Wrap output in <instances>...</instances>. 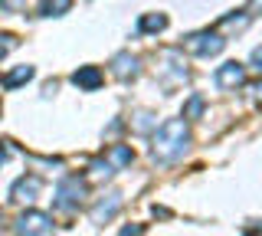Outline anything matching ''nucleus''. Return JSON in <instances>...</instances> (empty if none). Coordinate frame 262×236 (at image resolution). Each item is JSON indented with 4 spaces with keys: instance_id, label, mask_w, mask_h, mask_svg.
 <instances>
[{
    "instance_id": "nucleus-1",
    "label": "nucleus",
    "mask_w": 262,
    "mask_h": 236,
    "mask_svg": "<svg viewBox=\"0 0 262 236\" xmlns=\"http://www.w3.org/2000/svg\"><path fill=\"white\" fill-rule=\"evenodd\" d=\"M190 148V128H187L184 118H170L164 121V125L154 132V144H151V154L154 161H161V164H174L180 161Z\"/></svg>"
},
{
    "instance_id": "nucleus-2",
    "label": "nucleus",
    "mask_w": 262,
    "mask_h": 236,
    "mask_svg": "<svg viewBox=\"0 0 262 236\" xmlns=\"http://www.w3.org/2000/svg\"><path fill=\"white\" fill-rule=\"evenodd\" d=\"M82 200H85V181L76 174H66L59 184H56V200L53 207L59 210V213H72V210L82 207Z\"/></svg>"
},
{
    "instance_id": "nucleus-3",
    "label": "nucleus",
    "mask_w": 262,
    "mask_h": 236,
    "mask_svg": "<svg viewBox=\"0 0 262 236\" xmlns=\"http://www.w3.org/2000/svg\"><path fill=\"white\" fill-rule=\"evenodd\" d=\"M223 46H226V39L223 33H216V30H200V33H190L184 39V46L180 50H187V53H193V56H216V53H223Z\"/></svg>"
},
{
    "instance_id": "nucleus-4",
    "label": "nucleus",
    "mask_w": 262,
    "mask_h": 236,
    "mask_svg": "<svg viewBox=\"0 0 262 236\" xmlns=\"http://www.w3.org/2000/svg\"><path fill=\"white\" fill-rule=\"evenodd\" d=\"M13 230H16V236H49L53 233V220L46 213H39V210H27V213L16 217Z\"/></svg>"
},
{
    "instance_id": "nucleus-5",
    "label": "nucleus",
    "mask_w": 262,
    "mask_h": 236,
    "mask_svg": "<svg viewBox=\"0 0 262 236\" xmlns=\"http://www.w3.org/2000/svg\"><path fill=\"white\" fill-rule=\"evenodd\" d=\"M39 190H43V177H39V174H23L20 181L10 187V200H16V203H33V200L39 197Z\"/></svg>"
},
{
    "instance_id": "nucleus-6",
    "label": "nucleus",
    "mask_w": 262,
    "mask_h": 236,
    "mask_svg": "<svg viewBox=\"0 0 262 236\" xmlns=\"http://www.w3.org/2000/svg\"><path fill=\"white\" fill-rule=\"evenodd\" d=\"M213 82L220 89H239V85H246V66L243 62H223L216 69V76H213Z\"/></svg>"
},
{
    "instance_id": "nucleus-7",
    "label": "nucleus",
    "mask_w": 262,
    "mask_h": 236,
    "mask_svg": "<svg viewBox=\"0 0 262 236\" xmlns=\"http://www.w3.org/2000/svg\"><path fill=\"white\" fill-rule=\"evenodd\" d=\"M118 210H121V194H115V190L105 194V197L92 207V223H98V226L108 223V220H115V213H118Z\"/></svg>"
},
{
    "instance_id": "nucleus-8",
    "label": "nucleus",
    "mask_w": 262,
    "mask_h": 236,
    "mask_svg": "<svg viewBox=\"0 0 262 236\" xmlns=\"http://www.w3.org/2000/svg\"><path fill=\"white\" fill-rule=\"evenodd\" d=\"M102 82H105V76H102L98 66H79L76 72H72V85H79L82 92H95Z\"/></svg>"
},
{
    "instance_id": "nucleus-9",
    "label": "nucleus",
    "mask_w": 262,
    "mask_h": 236,
    "mask_svg": "<svg viewBox=\"0 0 262 236\" xmlns=\"http://www.w3.org/2000/svg\"><path fill=\"white\" fill-rule=\"evenodd\" d=\"M112 72H115L118 79H125V82H128V79H135L141 69H138V59H135L131 53H118V56L112 59Z\"/></svg>"
},
{
    "instance_id": "nucleus-10",
    "label": "nucleus",
    "mask_w": 262,
    "mask_h": 236,
    "mask_svg": "<svg viewBox=\"0 0 262 236\" xmlns=\"http://www.w3.org/2000/svg\"><path fill=\"white\" fill-rule=\"evenodd\" d=\"M105 161L112 164V170H121L135 161V151H131V144H112V148L105 151Z\"/></svg>"
},
{
    "instance_id": "nucleus-11",
    "label": "nucleus",
    "mask_w": 262,
    "mask_h": 236,
    "mask_svg": "<svg viewBox=\"0 0 262 236\" xmlns=\"http://www.w3.org/2000/svg\"><path fill=\"white\" fill-rule=\"evenodd\" d=\"M36 76V69L33 66H16L13 72H7V76H0V85L7 89V92H13L16 85H23V82H30V79Z\"/></svg>"
},
{
    "instance_id": "nucleus-12",
    "label": "nucleus",
    "mask_w": 262,
    "mask_h": 236,
    "mask_svg": "<svg viewBox=\"0 0 262 236\" xmlns=\"http://www.w3.org/2000/svg\"><path fill=\"white\" fill-rule=\"evenodd\" d=\"M138 30H141V33H164V30H167V17H164V13H144V17L138 20Z\"/></svg>"
},
{
    "instance_id": "nucleus-13",
    "label": "nucleus",
    "mask_w": 262,
    "mask_h": 236,
    "mask_svg": "<svg viewBox=\"0 0 262 236\" xmlns=\"http://www.w3.org/2000/svg\"><path fill=\"white\" fill-rule=\"evenodd\" d=\"M72 7V0H43L39 4V17H62Z\"/></svg>"
},
{
    "instance_id": "nucleus-14",
    "label": "nucleus",
    "mask_w": 262,
    "mask_h": 236,
    "mask_svg": "<svg viewBox=\"0 0 262 236\" xmlns=\"http://www.w3.org/2000/svg\"><path fill=\"white\" fill-rule=\"evenodd\" d=\"M246 27H249V17L239 13V17H223L213 30H216V33H223V30H236V33H239V30H246Z\"/></svg>"
},
{
    "instance_id": "nucleus-15",
    "label": "nucleus",
    "mask_w": 262,
    "mask_h": 236,
    "mask_svg": "<svg viewBox=\"0 0 262 236\" xmlns=\"http://www.w3.org/2000/svg\"><path fill=\"white\" fill-rule=\"evenodd\" d=\"M203 112V95H190V102L184 105V118H200Z\"/></svg>"
},
{
    "instance_id": "nucleus-16",
    "label": "nucleus",
    "mask_w": 262,
    "mask_h": 236,
    "mask_svg": "<svg viewBox=\"0 0 262 236\" xmlns=\"http://www.w3.org/2000/svg\"><path fill=\"white\" fill-rule=\"evenodd\" d=\"M154 125H158V118H154V115H147V112H144V115H138V118H135V128H138V132H151Z\"/></svg>"
},
{
    "instance_id": "nucleus-17",
    "label": "nucleus",
    "mask_w": 262,
    "mask_h": 236,
    "mask_svg": "<svg viewBox=\"0 0 262 236\" xmlns=\"http://www.w3.org/2000/svg\"><path fill=\"white\" fill-rule=\"evenodd\" d=\"M16 46V36H10V33H0V59H4L7 53H10Z\"/></svg>"
},
{
    "instance_id": "nucleus-18",
    "label": "nucleus",
    "mask_w": 262,
    "mask_h": 236,
    "mask_svg": "<svg viewBox=\"0 0 262 236\" xmlns=\"http://www.w3.org/2000/svg\"><path fill=\"white\" fill-rule=\"evenodd\" d=\"M243 13H246V17H249V20H252V17H259V13H262V0H249Z\"/></svg>"
},
{
    "instance_id": "nucleus-19",
    "label": "nucleus",
    "mask_w": 262,
    "mask_h": 236,
    "mask_svg": "<svg viewBox=\"0 0 262 236\" xmlns=\"http://www.w3.org/2000/svg\"><path fill=\"white\" fill-rule=\"evenodd\" d=\"M0 7H4V10H23V7H27V0H0Z\"/></svg>"
},
{
    "instance_id": "nucleus-20",
    "label": "nucleus",
    "mask_w": 262,
    "mask_h": 236,
    "mask_svg": "<svg viewBox=\"0 0 262 236\" xmlns=\"http://www.w3.org/2000/svg\"><path fill=\"white\" fill-rule=\"evenodd\" d=\"M252 69L262 72V46H256V50H252Z\"/></svg>"
},
{
    "instance_id": "nucleus-21",
    "label": "nucleus",
    "mask_w": 262,
    "mask_h": 236,
    "mask_svg": "<svg viewBox=\"0 0 262 236\" xmlns=\"http://www.w3.org/2000/svg\"><path fill=\"white\" fill-rule=\"evenodd\" d=\"M144 233V226L138 223V226H125V230H121V236H141Z\"/></svg>"
},
{
    "instance_id": "nucleus-22",
    "label": "nucleus",
    "mask_w": 262,
    "mask_h": 236,
    "mask_svg": "<svg viewBox=\"0 0 262 236\" xmlns=\"http://www.w3.org/2000/svg\"><path fill=\"white\" fill-rule=\"evenodd\" d=\"M4 161H7V144L0 141V164H4Z\"/></svg>"
}]
</instances>
